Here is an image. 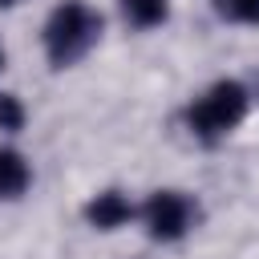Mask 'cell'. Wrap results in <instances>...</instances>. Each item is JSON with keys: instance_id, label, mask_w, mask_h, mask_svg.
Instances as JSON below:
<instances>
[{"instance_id": "obj_1", "label": "cell", "mask_w": 259, "mask_h": 259, "mask_svg": "<svg viewBox=\"0 0 259 259\" xmlns=\"http://www.w3.org/2000/svg\"><path fill=\"white\" fill-rule=\"evenodd\" d=\"M101 32V16L81 4V0H65L53 8L49 24H45V49H49V61L53 65H73L77 57H85L93 49Z\"/></svg>"}, {"instance_id": "obj_8", "label": "cell", "mask_w": 259, "mask_h": 259, "mask_svg": "<svg viewBox=\"0 0 259 259\" xmlns=\"http://www.w3.org/2000/svg\"><path fill=\"white\" fill-rule=\"evenodd\" d=\"M219 8H223L231 20H243V24H259V0H219Z\"/></svg>"}, {"instance_id": "obj_2", "label": "cell", "mask_w": 259, "mask_h": 259, "mask_svg": "<svg viewBox=\"0 0 259 259\" xmlns=\"http://www.w3.org/2000/svg\"><path fill=\"white\" fill-rule=\"evenodd\" d=\"M243 117H247V89H243L239 81H214V85L190 105V113H186L190 130H194L198 138H206V142L231 134Z\"/></svg>"}, {"instance_id": "obj_7", "label": "cell", "mask_w": 259, "mask_h": 259, "mask_svg": "<svg viewBox=\"0 0 259 259\" xmlns=\"http://www.w3.org/2000/svg\"><path fill=\"white\" fill-rule=\"evenodd\" d=\"M20 125H24V105H20V97H12V93H0V130L16 134Z\"/></svg>"}, {"instance_id": "obj_6", "label": "cell", "mask_w": 259, "mask_h": 259, "mask_svg": "<svg viewBox=\"0 0 259 259\" xmlns=\"http://www.w3.org/2000/svg\"><path fill=\"white\" fill-rule=\"evenodd\" d=\"M166 12H170V0H121V16L134 28H154L166 20Z\"/></svg>"}, {"instance_id": "obj_10", "label": "cell", "mask_w": 259, "mask_h": 259, "mask_svg": "<svg viewBox=\"0 0 259 259\" xmlns=\"http://www.w3.org/2000/svg\"><path fill=\"white\" fill-rule=\"evenodd\" d=\"M0 65H4V49H0Z\"/></svg>"}, {"instance_id": "obj_3", "label": "cell", "mask_w": 259, "mask_h": 259, "mask_svg": "<svg viewBox=\"0 0 259 259\" xmlns=\"http://www.w3.org/2000/svg\"><path fill=\"white\" fill-rule=\"evenodd\" d=\"M142 219H146V227H150L154 239L170 243V239H182V235H186V227H190V219H194V206H190V198L178 194V190H158V194H150V202L142 206Z\"/></svg>"}, {"instance_id": "obj_4", "label": "cell", "mask_w": 259, "mask_h": 259, "mask_svg": "<svg viewBox=\"0 0 259 259\" xmlns=\"http://www.w3.org/2000/svg\"><path fill=\"white\" fill-rule=\"evenodd\" d=\"M85 219H89L97 231H117V227H125V223L134 219V206H130L125 194L105 190V194H97V198L85 206Z\"/></svg>"}, {"instance_id": "obj_9", "label": "cell", "mask_w": 259, "mask_h": 259, "mask_svg": "<svg viewBox=\"0 0 259 259\" xmlns=\"http://www.w3.org/2000/svg\"><path fill=\"white\" fill-rule=\"evenodd\" d=\"M12 4H20V0H0V8H12Z\"/></svg>"}, {"instance_id": "obj_5", "label": "cell", "mask_w": 259, "mask_h": 259, "mask_svg": "<svg viewBox=\"0 0 259 259\" xmlns=\"http://www.w3.org/2000/svg\"><path fill=\"white\" fill-rule=\"evenodd\" d=\"M28 162L16 150H0V198H16L28 186Z\"/></svg>"}]
</instances>
